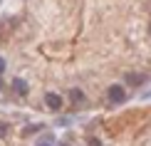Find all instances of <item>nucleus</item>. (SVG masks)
I'll return each instance as SVG.
<instances>
[{
	"label": "nucleus",
	"mask_w": 151,
	"mask_h": 146,
	"mask_svg": "<svg viewBox=\"0 0 151 146\" xmlns=\"http://www.w3.org/2000/svg\"><path fill=\"white\" fill-rule=\"evenodd\" d=\"M106 99H109V104H124L127 101V92H124L122 84H111L106 89Z\"/></svg>",
	"instance_id": "f257e3e1"
},
{
	"label": "nucleus",
	"mask_w": 151,
	"mask_h": 146,
	"mask_svg": "<svg viewBox=\"0 0 151 146\" xmlns=\"http://www.w3.org/2000/svg\"><path fill=\"white\" fill-rule=\"evenodd\" d=\"M45 104H47L52 111H60V109H62V97H60V94H55V92H47V94H45Z\"/></svg>",
	"instance_id": "f03ea898"
},
{
	"label": "nucleus",
	"mask_w": 151,
	"mask_h": 146,
	"mask_svg": "<svg viewBox=\"0 0 151 146\" xmlns=\"http://www.w3.org/2000/svg\"><path fill=\"white\" fill-rule=\"evenodd\" d=\"M12 92H15L17 97H27L30 87H27V82H25V79H20V77H15V79H12Z\"/></svg>",
	"instance_id": "7ed1b4c3"
},
{
	"label": "nucleus",
	"mask_w": 151,
	"mask_h": 146,
	"mask_svg": "<svg viewBox=\"0 0 151 146\" xmlns=\"http://www.w3.org/2000/svg\"><path fill=\"white\" fill-rule=\"evenodd\" d=\"M124 79H127V84H134V87H139V84H144V82H146L149 77H146V74H136V72H129Z\"/></svg>",
	"instance_id": "20e7f679"
},
{
	"label": "nucleus",
	"mask_w": 151,
	"mask_h": 146,
	"mask_svg": "<svg viewBox=\"0 0 151 146\" xmlns=\"http://www.w3.org/2000/svg\"><path fill=\"white\" fill-rule=\"evenodd\" d=\"M70 99L74 101V104H84V94H82L79 89H70Z\"/></svg>",
	"instance_id": "39448f33"
},
{
	"label": "nucleus",
	"mask_w": 151,
	"mask_h": 146,
	"mask_svg": "<svg viewBox=\"0 0 151 146\" xmlns=\"http://www.w3.org/2000/svg\"><path fill=\"white\" fill-rule=\"evenodd\" d=\"M37 146H55V139H52V136L47 134V136H42L40 141H37Z\"/></svg>",
	"instance_id": "423d86ee"
},
{
	"label": "nucleus",
	"mask_w": 151,
	"mask_h": 146,
	"mask_svg": "<svg viewBox=\"0 0 151 146\" xmlns=\"http://www.w3.org/2000/svg\"><path fill=\"white\" fill-rule=\"evenodd\" d=\"M40 129H42V124H32V126H25V131H22V134L27 136V134H35V131H40Z\"/></svg>",
	"instance_id": "0eeeda50"
},
{
	"label": "nucleus",
	"mask_w": 151,
	"mask_h": 146,
	"mask_svg": "<svg viewBox=\"0 0 151 146\" xmlns=\"http://www.w3.org/2000/svg\"><path fill=\"white\" fill-rule=\"evenodd\" d=\"M3 72H5V60L0 57V74H3Z\"/></svg>",
	"instance_id": "6e6552de"
},
{
	"label": "nucleus",
	"mask_w": 151,
	"mask_h": 146,
	"mask_svg": "<svg viewBox=\"0 0 151 146\" xmlns=\"http://www.w3.org/2000/svg\"><path fill=\"white\" fill-rule=\"evenodd\" d=\"M0 89H3V82H0Z\"/></svg>",
	"instance_id": "1a4fd4ad"
},
{
	"label": "nucleus",
	"mask_w": 151,
	"mask_h": 146,
	"mask_svg": "<svg viewBox=\"0 0 151 146\" xmlns=\"http://www.w3.org/2000/svg\"><path fill=\"white\" fill-rule=\"evenodd\" d=\"M0 5H3V0H0Z\"/></svg>",
	"instance_id": "9d476101"
}]
</instances>
